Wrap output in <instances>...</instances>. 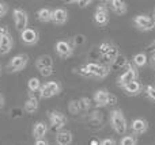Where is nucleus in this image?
<instances>
[{"mask_svg":"<svg viewBox=\"0 0 155 145\" xmlns=\"http://www.w3.org/2000/svg\"><path fill=\"white\" fill-rule=\"evenodd\" d=\"M110 125H112V128L114 129V132L117 133V134L123 136L127 133L128 125H127L125 117H124L123 111H121L120 109H116V110H113L112 113H110Z\"/></svg>","mask_w":155,"mask_h":145,"instance_id":"1","label":"nucleus"},{"mask_svg":"<svg viewBox=\"0 0 155 145\" xmlns=\"http://www.w3.org/2000/svg\"><path fill=\"white\" fill-rule=\"evenodd\" d=\"M27 62H29V56H27V54H23V53L16 54V56H14L12 58L8 61L7 72L8 73L21 72V71L27 65Z\"/></svg>","mask_w":155,"mask_h":145,"instance_id":"2","label":"nucleus"},{"mask_svg":"<svg viewBox=\"0 0 155 145\" xmlns=\"http://www.w3.org/2000/svg\"><path fill=\"white\" fill-rule=\"evenodd\" d=\"M12 46H14V39L10 30L7 27H0V54L4 56V54L10 53Z\"/></svg>","mask_w":155,"mask_h":145,"instance_id":"3","label":"nucleus"},{"mask_svg":"<svg viewBox=\"0 0 155 145\" xmlns=\"http://www.w3.org/2000/svg\"><path fill=\"white\" fill-rule=\"evenodd\" d=\"M12 19H14V23H15V29L19 33H22L23 30L27 29L29 16H27V12L23 8H15L12 12Z\"/></svg>","mask_w":155,"mask_h":145,"instance_id":"4","label":"nucleus"},{"mask_svg":"<svg viewBox=\"0 0 155 145\" xmlns=\"http://www.w3.org/2000/svg\"><path fill=\"white\" fill-rule=\"evenodd\" d=\"M61 91V86L57 81H48L44 86H41L40 88V96L42 99H49V98L54 96V95H59Z\"/></svg>","mask_w":155,"mask_h":145,"instance_id":"5","label":"nucleus"},{"mask_svg":"<svg viewBox=\"0 0 155 145\" xmlns=\"http://www.w3.org/2000/svg\"><path fill=\"white\" fill-rule=\"evenodd\" d=\"M134 23L142 31H150L155 27V16L151 15H136L134 18Z\"/></svg>","mask_w":155,"mask_h":145,"instance_id":"6","label":"nucleus"},{"mask_svg":"<svg viewBox=\"0 0 155 145\" xmlns=\"http://www.w3.org/2000/svg\"><path fill=\"white\" fill-rule=\"evenodd\" d=\"M86 67H87L88 72L91 73V77L104 79L110 73V68L109 67L102 65V64H97V62H88V64H86Z\"/></svg>","mask_w":155,"mask_h":145,"instance_id":"7","label":"nucleus"},{"mask_svg":"<svg viewBox=\"0 0 155 145\" xmlns=\"http://www.w3.org/2000/svg\"><path fill=\"white\" fill-rule=\"evenodd\" d=\"M49 121H51L52 130L60 132V129H63L65 126V124H67V117L63 113H60V111H52L49 114Z\"/></svg>","mask_w":155,"mask_h":145,"instance_id":"8","label":"nucleus"},{"mask_svg":"<svg viewBox=\"0 0 155 145\" xmlns=\"http://www.w3.org/2000/svg\"><path fill=\"white\" fill-rule=\"evenodd\" d=\"M94 22L98 26H106L109 23V11H107L106 5L104 4L97 5V10L94 12Z\"/></svg>","mask_w":155,"mask_h":145,"instance_id":"9","label":"nucleus"},{"mask_svg":"<svg viewBox=\"0 0 155 145\" xmlns=\"http://www.w3.org/2000/svg\"><path fill=\"white\" fill-rule=\"evenodd\" d=\"M136 77H137V73H136V69L132 67L131 64H128L127 67V71L123 73V75L118 77V86L120 87H124L127 86L128 83H132V81H136Z\"/></svg>","mask_w":155,"mask_h":145,"instance_id":"10","label":"nucleus"},{"mask_svg":"<svg viewBox=\"0 0 155 145\" xmlns=\"http://www.w3.org/2000/svg\"><path fill=\"white\" fill-rule=\"evenodd\" d=\"M21 39L25 45H29V46H33L38 42L40 39V35H38V31H35L34 29H30L27 27L26 30L21 33Z\"/></svg>","mask_w":155,"mask_h":145,"instance_id":"11","label":"nucleus"},{"mask_svg":"<svg viewBox=\"0 0 155 145\" xmlns=\"http://www.w3.org/2000/svg\"><path fill=\"white\" fill-rule=\"evenodd\" d=\"M72 46L67 42V41H57L56 42V53L59 54V57L61 58H68L72 56Z\"/></svg>","mask_w":155,"mask_h":145,"instance_id":"12","label":"nucleus"},{"mask_svg":"<svg viewBox=\"0 0 155 145\" xmlns=\"http://www.w3.org/2000/svg\"><path fill=\"white\" fill-rule=\"evenodd\" d=\"M67 19H68L67 10H64V8H54V10H52V22L54 24L63 26V24H65Z\"/></svg>","mask_w":155,"mask_h":145,"instance_id":"13","label":"nucleus"},{"mask_svg":"<svg viewBox=\"0 0 155 145\" xmlns=\"http://www.w3.org/2000/svg\"><path fill=\"white\" fill-rule=\"evenodd\" d=\"M109 98L110 92L107 90H98L94 94V102H95L97 107H104V106H109Z\"/></svg>","mask_w":155,"mask_h":145,"instance_id":"14","label":"nucleus"},{"mask_svg":"<svg viewBox=\"0 0 155 145\" xmlns=\"http://www.w3.org/2000/svg\"><path fill=\"white\" fill-rule=\"evenodd\" d=\"M35 67H37L38 71H42V69H53V60H52L51 56L48 54H42L37 58L35 61Z\"/></svg>","mask_w":155,"mask_h":145,"instance_id":"15","label":"nucleus"},{"mask_svg":"<svg viewBox=\"0 0 155 145\" xmlns=\"http://www.w3.org/2000/svg\"><path fill=\"white\" fill-rule=\"evenodd\" d=\"M131 128H132V132H134L135 134H143V133L147 132L148 124H147V121H146V119L136 118V119H134V121H132Z\"/></svg>","mask_w":155,"mask_h":145,"instance_id":"16","label":"nucleus"},{"mask_svg":"<svg viewBox=\"0 0 155 145\" xmlns=\"http://www.w3.org/2000/svg\"><path fill=\"white\" fill-rule=\"evenodd\" d=\"M46 132H48V125L42 121L35 122L34 126H33V137L35 140H42L44 136L46 134Z\"/></svg>","mask_w":155,"mask_h":145,"instance_id":"17","label":"nucleus"},{"mask_svg":"<svg viewBox=\"0 0 155 145\" xmlns=\"http://www.w3.org/2000/svg\"><path fill=\"white\" fill-rule=\"evenodd\" d=\"M74 140V136L68 130H60L56 134V143L57 145H70Z\"/></svg>","mask_w":155,"mask_h":145,"instance_id":"18","label":"nucleus"},{"mask_svg":"<svg viewBox=\"0 0 155 145\" xmlns=\"http://www.w3.org/2000/svg\"><path fill=\"white\" fill-rule=\"evenodd\" d=\"M110 7H112L113 12L117 14V15H124L128 10V5H127L125 2L123 0H112L110 2Z\"/></svg>","mask_w":155,"mask_h":145,"instance_id":"19","label":"nucleus"},{"mask_svg":"<svg viewBox=\"0 0 155 145\" xmlns=\"http://www.w3.org/2000/svg\"><path fill=\"white\" fill-rule=\"evenodd\" d=\"M25 110L29 114H33L38 110V99L33 94H30V92H29V99L25 103Z\"/></svg>","mask_w":155,"mask_h":145,"instance_id":"20","label":"nucleus"},{"mask_svg":"<svg viewBox=\"0 0 155 145\" xmlns=\"http://www.w3.org/2000/svg\"><path fill=\"white\" fill-rule=\"evenodd\" d=\"M128 60H127L125 56H123V54H118V57L114 60V61L110 64V69L112 71H120L123 69V68H127L128 67Z\"/></svg>","mask_w":155,"mask_h":145,"instance_id":"21","label":"nucleus"},{"mask_svg":"<svg viewBox=\"0 0 155 145\" xmlns=\"http://www.w3.org/2000/svg\"><path fill=\"white\" fill-rule=\"evenodd\" d=\"M118 54H120L118 53V48L116 45H113L112 48L102 56V60H104V62H106V64H112V62L118 57Z\"/></svg>","mask_w":155,"mask_h":145,"instance_id":"22","label":"nucleus"},{"mask_svg":"<svg viewBox=\"0 0 155 145\" xmlns=\"http://www.w3.org/2000/svg\"><path fill=\"white\" fill-rule=\"evenodd\" d=\"M37 19L42 23H48V22H52V10L49 8L44 7V8H40L37 12Z\"/></svg>","mask_w":155,"mask_h":145,"instance_id":"23","label":"nucleus"},{"mask_svg":"<svg viewBox=\"0 0 155 145\" xmlns=\"http://www.w3.org/2000/svg\"><path fill=\"white\" fill-rule=\"evenodd\" d=\"M124 90H125V94L127 95H131V96H135V95H137L140 92V84L137 83V81H132V83H128L127 86L123 87Z\"/></svg>","mask_w":155,"mask_h":145,"instance_id":"24","label":"nucleus"},{"mask_svg":"<svg viewBox=\"0 0 155 145\" xmlns=\"http://www.w3.org/2000/svg\"><path fill=\"white\" fill-rule=\"evenodd\" d=\"M27 88H29L30 94L40 91V88H41V81H40V79H37V77H30L29 81H27Z\"/></svg>","mask_w":155,"mask_h":145,"instance_id":"25","label":"nucleus"},{"mask_svg":"<svg viewBox=\"0 0 155 145\" xmlns=\"http://www.w3.org/2000/svg\"><path fill=\"white\" fill-rule=\"evenodd\" d=\"M147 56L144 53H139V54H135L134 56V64L136 67H144L147 64Z\"/></svg>","mask_w":155,"mask_h":145,"instance_id":"26","label":"nucleus"},{"mask_svg":"<svg viewBox=\"0 0 155 145\" xmlns=\"http://www.w3.org/2000/svg\"><path fill=\"white\" fill-rule=\"evenodd\" d=\"M78 105H79V110L80 111H87L88 109H90L91 106V100L88 99V98H80L79 100H78Z\"/></svg>","mask_w":155,"mask_h":145,"instance_id":"27","label":"nucleus"},{"mask_svg":"<svg viewBox=\"0 0 155 145\" xmlns=\"http://www.w3.org/2000/svg\"><path fill=\"white\" fill-rule=\"evenodd\" d=\"M120 145H136V138L134 136H124L120 141Z\"/></svg>","mask_w":155,"mask_h":145,"instance_id":"28","label":"nucleus"},{"mask_svg":"<svg viewBox=\"0 0 155 145\" xmlns=\"http://www.w3.org/2000/svg\"><path fill=\"white\" fill-rule=\"evenodd\" d=\"M113 46V43H110V42H102L101 45L98 46V49H99V53H101V56H104L105 53H106L107 50H109L110 48Z\"/></svg>","mask_w":155,"mask_h":145,"instance_id":"29","label":"nucleus"},{"mask_svg":"<svg viewBox=\"0 0 155 145\" xmlns=\"http://www.w3.org/2000/svg\"><path fill=\"white\" fill-rule=\"evenodd\" d=\"M76 72L79 73L80 76H83V77H91V73L88 72V69H87V67H86V65H82V67H79L76 69Z\"/></svg>","mask_w":155,"mask_h":145,"instance_id":"30","label":"nucleus"},{"mask_svg":"<svg viewBox=\"0 0 155 145\" xmlns=\"http://www.w3.org/2000/svg\"><path fill=\"white\" fill-rule=\"evenodd\" d=\"M146 94H147L148 99L155 102V87L154 86H147V88H146Z\"/></svg>","mask_w":155,"mask_h":145,"instance_id":"31","label":"nucleus"},{"mask_svg":"<svg viewBox=\"0 0 155 145\" xmlns=\"http://www.w3.org/2000/svg\"><path fill=\"white\" fill-rule=\"evenodd\" d=\"M68 109L72 114H79L80 110H79V105H78V100H72V102L68 105Z\"/></svg>","mask_w":155,"mask_h":145,"instance_id":"32","label":"nucleus"},{"mask_svg":"<svg viewBox=\"0 0 155 145\" xmlns=\"http://www.w3.org/2000/svg\"><path fill=\"white\" fill-rule=\"evenodd\" d=\"M72 3H75V4H78L79 7L84 8V7H87V5H90L93 2H91V0H78V2H74V0H72Z\"/></svg>","mask_w":155,"mask_h":145,"instance_id":"33","label":"nucleus"},{"mask_svg":"<svg viewBox=\"0 0 155 145\" xmlns=\"http://www.w3.org/2000/svg\"><path fill=\"white\" fill-rule=\"evenodd\" d=\"M74 42H75V45H83V43L86 42V37L84 35H76L75 38H74Z\"/></svg>","mask_w":155,"mask_h":145,"instance_id":"34","label":"nucleus"},{"mask_svg":"<svg viewBox=\"0 0 155 145\" xmlns=\"http://www.w3.org/2000/svg\"><path fill=\"white\" fill-rule=\"evenodd\" d=\"M7 11H8V5L5 4V3L0 2V18H2V16H4L5 14H7Z\"/></svg>","mask_w":155,"mask_h":145,"instance_id":"35","label":"nucleus"},{"mask_svg":"<svg viewBox=\"0 0 155 145\" xmlns=\"http://www.w3.org/2000/svg\"><path fill=\"white\" fill-rule=\"evenodd\" d=\"M99 145H116V141L113 138H105V140L101 141Z\"/></svg>","mask_w":155,"mask_h":145,"instance_id":"36","label":"nucleus"},{"mask_svg":"<svg viewBox=\"0 0 155 145\" xmlns=\"http://www.w3.org/2000/svg\"><path fill=\"white\" fill-rule=\"evenodd\" d=\"M40 73L44 77H48V76H51L53 73V69H42V71H40Z\"/></svg>","mask_w":155,"mask_h":145,"instance_id":"37","label":"nucleus"},{"mask_svg":"<svg viewBox=\"0 0 155 145\" xmlns=\"http://www.w3.org/2000/svg\"><path fill=\"white\" fill-rule=\"evenodd\" d=\"M34 145H49V144H48V141L44 140V138H42V140H35Z\"/></svg>","mask_w":155,"mask_h":145,"instance_id":"38","label":"nucleus"},{"mask_svg":"<svg viewBox=\"0 0 155 145\" xmlns=\"http://www.w3.org/2000/svg\"><path fill=\"white\" fill-rule=\"evenodd\" d=\"M151 67L155 69V52L153 53V56H151Z\"/></svg>","mask_w":155,"mask_h":145,"instance_id":"39","label":"nucleus"},{"mask_svg":"<svg viewBox=\"0 0 155 145\" xmlns=\"http://www.w3.org/2000/svg\"><path fill=\"white\" fill-rule=\"evenodd\" d=\"M3 105H4V98H3L2 94H0V109L3 107Z\"/></svg>","mask_w":155,"mask_h":145,"instance_id":"40","label":"nucleus"},{"mask_svg":"<svg viewBox=\"0 0 155 145\" xmlns=\"http://www.w3.org/2000/svg\"><path fill=\"white\" fill-rule=\"evenodd\" d=\"M99 144H101V141H98V140H93L90 143V145H99Z\"/></svg>","mask_w":155,"mask_h":145,"instance_id":"41","label":"nucleus"},{"mask_svg":"<svg viewBox=\"0 0 155 145\" xmlns=\"http://www.w3.org/2000/svg\"><path fill=\"white\" fill-rule=\"evenodd\" d=\"M150 49H151V50H153V53H154V52H155V41H154V42H153V43H151Z\"/></svg>","mask_w":155,"mask_h":145,"instance_id":"42","label":"nucleus"},{"mask_svg":"<svg viewBox=\"0 0 155 145\" xmlns=\"http://www.w3.org/2000/svg\"><path fill=\"white\" fill-rule=\"evenodd\" d=\"M0 75H2V67H0Z\"/></svg>","mask_w":155,"mask_h":145,"instance_id":"43","label":"nucleus"},{"mask_svg":"<svg viewBox=\"0 0 155 145\" xmlns=\"http://www.w3.org/2000/svg\"><path fill=\"white\" fill-rule=\"evenodd\" d=\"M54 145H57V144H54Z\"/></svg>","mask_w":155,"mask_h":145,"instance_id":"44","label":"nucleus"}]
</instances>
